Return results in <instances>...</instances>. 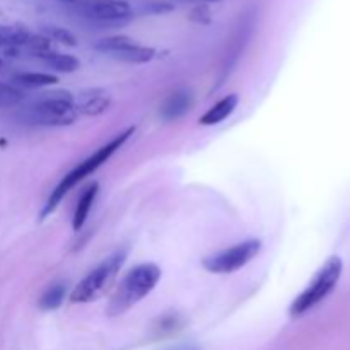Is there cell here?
Returning <instances> with one entry per match:
<instances>
[{
  "instance_id": "obj_11",
  "label": "cell",
  "mask_w": 350,
  "mask_h": 350,
  "mask_svg": "<svg viewBox=\"0 0 350 350\" xmlns=\"http://www.w3.org/2000/svg\"><path fill=\"white\" fill-rule=\"evenodd\" d=\"M239 98L236 94H229L226 98H222L221 101L215 103L212 108H208V111L205 115L200 116L198 123L205 126H212V125H217V123L224 122L229 115H232V111L236 109L238 106Z\"/></svg>"
},
{
  "instance_id": "obj_1",
  "label": "cell",
  "mask_w": 350,
  "mask_h": 350,
  "mask_svg": "<svg viewBox=\"0 0 350 350\" xmlns=\"http://www.w3.org/2000/svg\"><path fill=\"white\" fill-rule=\"evenodd\" d=\"M133 132H135V129H133V126H130V129H126L125 132L115 135L108 144H105L103 147H99V149L96 150L92 156H89L88 159L82 161L77 167H74L70 173L65 174L64 180H62L60 183L55 187V190H51L50 197H48L46 204H44L43 211H41V219L48 217L51 212L57 211V207L60 205V202L64 200L65 195H67L68 191L75 187V185H79L82 180H85L89 174H92L94 171H98L99 167L106 163V161H109V157H111L116 150L122 149L123 144L130 139V135H132Z\"/></svg>"
},
{
  "instance_id": "obj_16",
  "label": "cell",
  "mask_w": 350,
  "mask_h": 350,
  "mask_svg": "<svg viewBox=\"0 0 350 350\" xmlns=\"http://www.w3.org/2000/svg\"><path fill=\"white\" fill-rule=\"evenodd\" d=\"M67 296V286L64 282H55L48 287L40 297V308L43 311H53L64 304Z\"/></svg>"
},
{
  "instance_id": "obj_6",
  "label": "cell",
  "mask_w": 350,
  "mask_h": 350,
  "mask_svg": "<svg viewBox=\"0 0 350 350\" xmlns=\"http://www.w3.org/2000/svg\"><path fill=\"white\" fill-rule=\"evenodd\" d=\"M260 252H262V241L248 239V241L238 243L231 248H226L222 252L207 256V258H204L202 265L207 272L224 275V273H232L248 265L253 258L258 256Z\"/></svg>"
},
{
  "instance_id": "obj_14",
  "label": "cell",
  "mask_w": 350,
  "mask_h": 350,
  "mask_svg": "<svg viewBox=\"0 0 350 350\" xmlns=\"http://www.w3.org/2000/svg\"><path fill=\"white\" fill-rule=\"evenodd\" d=\"M14 82L27 89H41L55 85L58 79L55 75L43 74V72H21V74L14 75Z\"/></svg>"
},
{
  "instance_id": "obj_15",
  "label": "cell",
  "mask_w": 350,
  "mask_h": 350,
  "mask_svg": "<svg viewBox=\"0 0 350 350\" xmlns=\"http://www.w3.org/2000/svg\"><path fill=\"white\" fill-rule=\"evenodd\" d=\"M135 43L137 41L133 40V38L126 36V34H113V36H105L101 38V40L96 41L94 48L98 51H101V53L111 57V55L116 53V51L125 50V48L132 46V44Z\"/></svg>"
},
{
  "instance_id": "obj_8",
  "label": "cell",
  "mask_w": 350,
  "mask_h": 350,
  "mask_svg": "<svg viewBox=\"0 0 350 350\" xmlns=\"http://www.w3.org/2000/svg\"><path fill=\"white\" fill-rule=\"evenodd\" d=\"M75 111L84 116H99L111 106V94L106 89L94 88L79 92L74 98Z\"/></svg>"
},
{
  "instance_id": "obj_26",
  "label": "cell",
  "mask_w": 350,
  "mask_h": 350,
  "mask_svg": "<svg viewBox=\"0 0 350 350\" xmlns=\"http://www.w3.org/2000/svg\"><path fill=\"white\" fill-rule=\"evenodd\" d=\"M191 2H195V3H207V5H211V3H221V2H224V0H191Z\"/></svg>"
},
{
  "instance_id": "obj_5",
  "label": "cell",
  "mask_w": 350,
  "mask_h": 350,
  "mask_svg": "<svg viewBox=\"0 0 350 350\" xmlns=\"http://www.w3.org/2000/svg\"><path fill=\"white\" fill-rule=\"evenodd\" d=\"M125 250H118V252H115L113 255H109L105 262L99 263L94 270H91V272L74 287V291L70 293L72 303L88 304L99 299V297L111 287V284L115 282L116 275H118L123 263H125Z\"/></svg>"
},
{
  "instance_id": "obj_20",
  "label": "cell",
  "mask_w": 350,
  "mask_h": 350,
  "mask_svg": "<svg viewBox=\"0 0 350 350\" xmlns=\"http://www.w3.org/2000/svg\"><path fill=\"white\" fill-rule=\"evenodd\" d=\"M44 36L50 38L53 43L65 44V46H77V38L70 29H65L60 26H44L43 27Z\"/></svg>"
},
{
  "instance_id": "obj_13",
  "label": "cell",
  "mask_w": 350,
  "mask_h": 350,
  "mask_svg": "<svg viewBox=\"0 0 350 350\" xmlns=\"http://www.w3.org/2000/svg\"><path fill=\"white\" fill-rule=\"evenodd\" d=\"M154 57H156V50L152 46H144L140 43L132 44V46L111 55V58L123 62V64H149L150 60H154Z\"/></svg>"
},
{
  "instance_id": "obj_9",
  "label": "cell",
  "mask_w": 350,
  "mask_h": 350,
  "mask_svg": "<svg viewBox=\"0 0 350 350\" xmlns=\"http://www.w3.org/2000/svg\"><path fill=\"white\" fill-rule=\"evenodd\" d=\"M191 105H193L191 92L188 89H178L167 96L166 101L161 106L159 115L166 122H174V120H180L181 116L187 115L191 109Z\"/></svg>"
},
{
  "instance_id": "obj_2",
  "label": "cell",
  "mask_w": 350,
  "mask_h": 350,
  "mask_svg": "<svg viewBox=\"0 0 350 350\" xmlns=\"http://www.w3.org/2000/svg\"><path fill=\"white\" fill-rule=\"evenodd\" d=\"M77 116L74 96L68 91L44 92L41 98L21 108L17 113L21 122L38 126H68L75 123Z\"/></svg>"
},
{
  "instance_id": "obj_7",
  "label": "cell",
  "mask_w": 350,
  "mask_h": 350,
  "mask_svg": "<svg viewBox=\"0 0 350 350\" xmlns=\"http://www.w3.org/2000/svg\"><path fill=\"white\" fill-rule=\"evenodd\" d=\"M82 12L103 26H120L133 16L132 5L126 0H88Z\"/></svg>"
},
{
  "instance_id": "obj_18",
  "label": "cell",
  "mask_w": 350,
  "mask_h": 350,
  "mask_svg": "<svg viewBox=\"0 0 350 350\" xmlns=\"http://www.w3.org/2000/svg\"><path fill=\"white\" fill-rule=\"evenodd\" d=\"M26 48L31 51V55H34V57L40 58V60H43V58H46L48 55H51V53H55V51H57L53 41H51L48 36H44L43 33H41V34H31V38H29V41H27Z\"/></svg>"
},
{
  "instance_id": "obj_22",
  "label": "cell",
  "mask_w": 350,
  "mask_h": 350,
  "mask_svg": "<svg viewBox=\"0 0 350 350\" xmlns=\"http://www.w3.org/2000/svg\"><path fill=\"white\" fill-rule=\"evenodd\" d=\"M174 10V3L167 0H147L142 3L144 14H152V16H161V14H170Z\"/></svg>"
},
{
  "instance_id": "obj_3",
  "label": "cell",
  "mask_w": 350,
  "mask_h": 350,
  "mask_svg": "<svg viewBox=\"0 0 350 350\" xmlns=\"http://www.w3.org/2000/svg\"><path fill=\"white\" fill-rule=\"evenodd\" d=\"M161 280V269L156 263H140L135 269L130 270L123 280L120 282L118 289L113 294L108 306L109 317H120L126 313L130 308L149 296L156 289L157 282Z\"/></svg>"
},
{
  "instance_id": "obj_21",
  "label": "cell",
  "mask_w": 350,
  "mask_h": 350,
  "mask_svg": "<svg viewBox=\"0 0 350 350\" xmlns=\"http://www.w3.org/2000/svg\"><path fill=\"white\" fill-rule=\"evenodd\" d=\"M212 17H214V14H212L211 5H207V3H195L190 12H188V19L195 24H202V26L211 24Z\"/></svg>"
},
{
  "instance_id": "obj_27",
  "label": "cell",
  "mask_w": 350,
  "mask_h": 350,
  "mask_svg": "<svg viewBox=\"0 0 350 350\" xmlns=\"http://www.w3.org/2000/svg\"><path fill=\"white\" fill-rule=\"evenodd\" d=\"M2 68H3V60L0 58V72H2Z\"/></svg>"
},
{
  "instance_id": "obj_24",
  "label": "cell",
  "mask_w": 350,
  "mask_h": 350,
  "mask_svg": "<svg viewBox=\"0 0 350 350\" xmlns=\"http://www.w3.org/2000/svg\"><path fill=\"white\" fill-rule=\"evenodd\" d=\"M166 350H200V347L195 344H180V345H174V347H170Z\"/></svg>"
},
{
  "instance_id": "obj_4",
  "label": "cell",
  "mask_w": 350,
  "mask_h": 350,
  "mask_svg": "<svg viewBox=\"0 0 350 350\" xmlns=\"http://www.w3.org/2000/svg\"><path fill=\"white\" fill-rule=\"evenodd\" d=\"M344 263L338 256H330L323 265L320 267L311 282L308 284L306 289L293 301L289 308V314L293 318H301L310 313L313 308H317L321 301L327 299L330 293L337 287L338 280L342 277Z\"/></svg>"
},
{
  "instance_id": "obj_17",
  "label": "cell",
  "mask_w": 350,
  "mask_h": 350,
  "mask_svg": "<svg viewBox=\"0 0 350 350\" xmlns=\"http://www.w3.org/2000/svg\"><path fill=\"white\" fill-rule=\"evenodd\" d=\"M43 62L48 67L57 72H62V74H72V72L81 68V62L74 55L60 53V51H55V53L48 55L46 58H43Z\"/></svg>"
},
{
  "instance_id": "obj_25",
  "label": "cell",
  "mask_w": 350,
  "mask_h": 350,
  "mask_svg": "<svg viewBox=\"0 0 350 350\" xmlns=\"http://www.w3.org/2000/svg\"><path fill=\"white\" fill-rule=\"evenodd\" d=\"M62 3H65V5H70V7H84L85 5V2H88V0H60Z\"/></svg>"
},
{
  "instance_id": "obj_23",
  "label": "cell",
  "mask_w": 350,
  "mask_h": 350,
  "mask_svg": "<svg viewBox=\"0 0 350 350\" xmlns=\"http://www.w3.org/2000/svg\"><path fill=\"white\" fill-rule=\"evenodd\" d=\"M181 325V320L178 314H166L159 318V330L161 332H173Z\"/></svg>"
},
{
  "instance_id": "obj_19",
  "label": "cell",
  "mask_w": 350,
  "mask_h": 350,
  "mask_svg": "<svg viewBox=\"0 0 350 350\" xmlns=\"http://www.w3.org/2000/svg\"><path fill=\"white\" fill-rule=\"evenodd\" d=\"M24 92L19 88L0 82V108H14L24 101Z\"/></svg>"
},
{
  "instance_id": "obj_12",
  "label": "cell",
  "mask_w": 350,
  "mask_h": 350,
  "mask_svg": "<svg viewBox=\"0 0 350 350\" xmlns=\"http://www.w3.org/2000/svg\"><path fill=\"white\" fill-rule=\"evenodd\" d=\"M31 34L33 33L27 27L19 26V24H14V26H2L0 24V50L26 46Z\"/></svg>"
},
{
  "instance_id": "obj_10",
  "label": "cell",
  "mask_w": 350,
  "mask_h": 350,
  "mask_svg": "<svg viewBox=\"0 0 350 350\" xmlns=\"http://www.w3.org/2000/svg\"><path fill=\"white\" fill-rule=\"evenodd\" d=\"M98 191H99V185L91 183L85 187V190L82 191L81 197H79L77 205H75V211H74V217H72V228L74 231H81L84 228L85 221L89 217V212H91L92 204H94L96 197H98Z\"/></svg>"
}]
</instances>
